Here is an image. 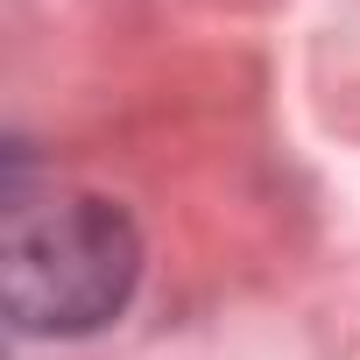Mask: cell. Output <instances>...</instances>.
Returning <instances> with one entry per match:
<instances>
[{
	"label": "cell",
	"mask_w": 360,
	"mask_h": 360,
	"mask_svg": "<svg viewBox=\"0 0 360 360\" xmlns=\"http://www.w3.org/2000/svg\"><path fill=\"white\" fill-rule=\"evenodd\" d=\"M141 276V240L120 205L57 191L8 205V248H0V297L15 332H99Z\"/></svg>",
	"instance_id": "cell-1"
}]
</instances>
